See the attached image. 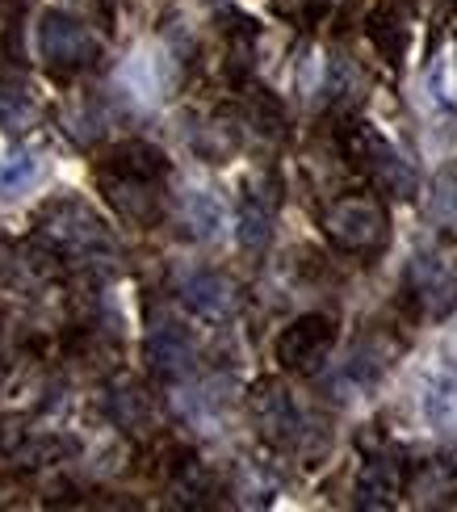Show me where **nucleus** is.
<instances>
[{
  "label": "nucleus",
  "mask_w": 457,
  "mask_h": 512,
  "mask_svg": "<svg viewBox=\"0 0 457 512\" xmlns=\"http://www.w3.org/2000/svg\"><path fill=\"white\" fill-rule=\"evenodd\" d=\"M147 357L164 378H181V374L193 370V340L181 328H160L156 336H151Z\"/></svg>",
  "instance_id": "10"
},
{
  "label": "nucleus",
  "mask_w": 457,
  "mask_h": 512,
  "mask_svg": "<svg viewBox=\"0 0 457 512\" xmlns=\"http://www.w3.org/2000/svg\"><path fill=\"white\" fill-rule=\"evenodd\" d=\"M252 408H256V420H260V429H265L269 441H277V445H294V441H298L302 416H298V408H294L290 391H281L277 382H260Z\"/></svg>",
  "instance_id": "8"
},
{
  "label": "nucleus",
  "mask_w": 457,
  "mask_h": 512,
  "mask_svg": "<svg viewBox=\"0 0 457 512\" xmlns=\"http://www.w3.org/2000/svg\"><path fill=\"white\" fill-rule=\"evenodd\" d=\"M344 156L353 160L378 189H386V194H395V198L416 194V173H411V164L403 160L399 147L390 139H382L369 122L344 126Z\"/></svg>",
  "instance_id": "2"
},
{
  "label": "nucleus",
  "mask_w": 457,
  "mask_h": 512,
  "mask_svg": "<svg viewBox=\"0 0 457 512\" xmlns=\"http://www.w3.org/2000/svg\"><path fill=\"white\" fill-rule=\"evenodd\" d=\"M168 173V160L160 147L151 143H122L110 152V164H105V177H135V181H160Z\"/></svg>",
  "instance_id": "9"
},
{
  "label": "nucleus",
  "mask_w": 457,
  "mask_h": 512,
  "mask_svg": "<svg viewBox=\"0 0 457 512\" xmlns=\"http://www.w3.org/2000/svg\"><path fill=\"white\" fill-rule=\"evenodd\" d=\"M269 236H273V215L256 198L244 202V210H239V244L248 252H265Z\"/></svg>",
  "instance_id": "14"
},
{
  "label": "nucleus",
  "mask_w": 457,
  "mask_h": 512,
  "mask_svg": "<svg viewBox=\"0 0 457 512\" xmlns=\"http://www.w3.org/2000/svg\"><path fill=\"white\" fill-rule=\"evenodd\" d=\"M38 51L55 72H80L97 63V38L68 13H47L38 26Z\"/></svg>",
  "instance_id": "5"
},
{
  "label": "nucleus",
  "mask_w": 457,
  "mask_h": 512,
  "mask_svg": "<svg viewBox=\"0 0 457 512\" xmlns=\"http://www.w3.org/2000/svg\"><path fill=\"white\" fill-rule=\"evenodd\" d=\"M26 110V84L13 72H0V118H13Z\"/></svg>",
  "instance_id": "17"
},
{
  "label": "nucleus",
  "mask_w": 457,
  "mask_h": 512,
  "mask_svg": "<svg viewBox=\"0 0 457 512\" xmlns=\"http://www.w3.org/2000/svg\"><path fill=\"white\" fill-rule=\"evenodd\" d=\"M424 408H428V420L437 424L441 433H453V429H457V378L445 374V378L432 382Z\"/></svg>",
  "instance_id": "13"
},
{
  "label": "nucleus",
  "mask_w": 457,
  "mask_h": 512,
  "mask_svg": "<svg viewBox=\"0 0 457 512\" xmlns=\"http://www.w3.org/2000/svg\"><path fill=\"white\" fill-rule=\"evenodd\" d=\"M411 294L424 315L441 319L457 307V265L441 252H416L411 261Z\"/></svg>",
  "instance_id": "6"
},
{
  "label": "nucleus",
  "mask_w": 457,
  "mask_h": 512,
  "mask_svg": "<svg viewBox=\"0 0 457 512\" xmlns=\"http://www.w3.org/2000/svg\"><path fill=\"white\" fill-rule=\"evenodd\" d=\"M399 487H403L399 466L390 462V458H374V462H365V471H361V479H357V504H361V508L390 504V500L399 496Z\"/></svg>",
  "instance_id": "11"
},
{
  "label": "nucleus",
  "mask_w": 457,
  "mask_h": 512,
  "mask_svg": "<svg viewBox=\"0 0 457 512\" xmlns=\"http://www.w3.org/2000/svg\"><path fill=\"white\" fill-rule=\"evenodd\" d=\"M42 160L26 147H0V198H17L38 181Z\"/></svg>",
  "instance_id": "12"
},
{
  "label": "nucleus",
  "mask_w": 457,
  "mask_h": 512,
  "mask_svg": "<svg viewBox=\"0 0 457 512\" xmlns=\"http://www.w3.org/2000/svg\"><path fill=\"white\" fill-rule=\"evenodd\" d=\"M323 231H328V240L344 252L353 256H365L374 252L386 236V215L378 202L369 198H340L323 210Z\"/></svg>",
  "instance_id": "3"
},
{
  "label": "nucleus",
  "mask_w": 457,
  "mask_h": 512,
  "mask_svg": "<svg viewBox=\"0 0 457 512\" xmlns=\"http://www.w3.org/2000/svg\"><path fill=\"white\" fill-rule=\"evenodd\" d=\"M181 303L198 315V319H210V324H223V319L235 315V303H239V290L231 277L214 273V269H198L189 273L181 282Z\"/></svg>",
  "instance_id": "7"
},
{
  "label": "nucleus",
  "mask_w": 457,
  "mask_h": 512,
  "mask_svg": "<svg viewBox=\"0 0 457 512\" xmlns=\"http://www.w3.org/2000/svg\"><path fill=\"white\" fill-rule=\"evenodd\" d=\"M332 345H336V319L302 315L286 332H281L277 361H281V370H290V374H315L323 361H328Z\"/></svg>",
  "instance_id": "4"
},
{
  "label": "nucleus",
  "mask_w": 457,
  "mask_h": 512,
  "mask_svg": "<svg viewBox=\"0 0 457 512\" xmlns=\"http://www.w3.org/2000/svg\"><path fill=\"white\" fill-rule=\"evenodd\" d=\"M38 236L59 256H72V261H101V256L110 261L118 252L114 236L84 202H51L38 219Z\"/></svg>",
  "instance_id": "1"
},
{
  "label": "nucleus",
  "mask_w": 457,
  "mask_h": 512,
  "mask_svg": "<svg viewBox=\"0 0 457 512\" xmlns=\"http://www.w3.org/2000/svg\"><path fill=\"white\" fill-rule=\"evenodd\" d=\"M328 93H332V101H348V97H357V93H361V72H357L348 59H336V63H332Z\"/></svg>",
  "instance_id": "15"
},
{
  "label": "nucleus",
  "mask_w": 457,
  "mask_h": 512,
  "mask_svg": "<svg viewBox=\"0 0 457 512\" xmlns=\"http://www.w3.org/2000/svg\"><path fill=\"white\" fill-rule=\"evenodd\" d=\"M189 210H193V231H198V236H214V227H219V206H214L206 194H193L189 198Z\"/></svg>",
  "instance_id": "18"
},
{
  "label": "nucleus",
  "mask_w": 457,
  "mask_h": 512,
  "mask_svg": "<svg viewBox=\"0 0 457 512\" xmlns=\"http://www.w3.org/2000/svg\"><path fill=\"white\" fill-rule=\"evenodd\" d=\"M432 215L441 223H457V173H445L432 189Z\"/></svg>",
  "instance_id": "16"
}]
</instances>
